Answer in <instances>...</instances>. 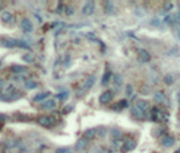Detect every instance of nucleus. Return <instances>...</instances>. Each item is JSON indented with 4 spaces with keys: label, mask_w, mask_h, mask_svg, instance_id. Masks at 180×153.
I'll return each mask as SVG.
<instances>
[{
    "label": "nucleus",
    "mask_w": 180,
    "mask_h": 153,
    "mask_svg": "<svg viewBox=\"0 0 180 153\" xmlns=\"http://www.w3.org/2000/svg\"><path fill=\"white\" fill-rule=\"evenodd\" d=\"M134 106H137L138 109H141V110H144V111H147L148 109H149V103H148L147 101H142V100L137 101L136 103H134Z\"/></svg>",
    "instance_id": "aec40b11"
},
{
    "label": "nucleus",
    "mask_w": 180,
    "mask_h": 153,
    "mask_svg": "<svg viewBox=\"0 0 180 153\" xmlns=\"http://www.w3.org/2000/svg\"><path fill=\"white\" fill-rule=\"evenodd\" d=\"M37 122L43 128H51L52 125H55L57 118L54 116L50 114H44V116H39L37 118Z\"/></svg>",
    "instance_id": "20e7f679"
},
{
    "label": "nucleus",
    "mask_w": 180,
    "mask_h": 153,
    "mask_svg": "<svg viewBox=\"0 0 180 153\" xmlns=\"http://www.w3.org/2000/svg\"><path fill=\"white\" fill-rule=\"evenodd\" d=\"M73 109H74V106H73V105H70V106H66L65 109H63V111H62V113H63V114H67V113H69V111H71Z\"/></svg>",
    "instance_id": "c756f323"
},
{
    "label": "nucleus",
    "mask_w": 180,
    "mask_h": 153,
    "mask_svg": "<svg viewBox=\"0 0 180 153\" xmlns=\"http://www.w3.org/2000/svg\"><path fill=\"white\" fill-rule=\"evenodd\" d=\"M110 76H112V71L110 70H106L105 74H103V76H102V85H106L108 82H109Z\"/></svg>",
    "instance_id": "4be33fe9"
},
{
    "label": "nucleus",
    "mask_w": 180,
    "mask_h": 153,
    "mask_svg": "<svg viewBox=\"0 0 180 153\" xmlns=\"http://www.w3.org/2000/svg\"><path fill=\"white\" fill-rule=\"evenodd\" d=\"M10 70L12 73H16V74H20V73H26L27 71V67L26 66H20V65H12L10 67Z\"/></svg>",
    "instance_id": "2eb2a0df"
},
{
    "label": "nucleus",
    "mask_w": 180,
    "mask_h": 153,
    "mask_svg": "<svg viewBox=\"0 0 180 153\" xmlns=\"http://www.w3.org/2000/svg\"><path fill=\"white\" fill-rule=\"evenodd\" d=\"M94 81H96V76H94V75L89 76V78H88L86 81H85V83H83V86H82V90H83V91H86V90H89L90 87L93 86Z\"/></svg>",
    "instance_id": "a211bd4d"
},
{
    "label": "nucleus",
    "mask_w": 180,
    "mask_h": 153,
    "mask_svg": "<svg viewBox=\"0 0 180 153\" xmlns=\"http://www.w3.org/2000/svg\"><path fill=\"white\" fill-rule=\"evenodd\" d=\"M66 13H67V15H73V13H74L73 6H67V7H66Z\"/></svg>",
    "instance_id": "cd10ccee"
},
{
    "label": "nucleus",
    "mask_w": 180,
    "mask_h": 153,
    "mask_svg": "<svg viewBox=\"0 0 180 153\" xmlns=\"http://www.w3.org/2000/svg\"><path fill=\"white\" fill-rule=\"evenodd\" d=\"M94 7H96V3H94V2H88L83 6V8H82L83 15H92L93 11H94Z\"/></svg>",
    "instance_id": "9d476101"
},
{
    "label": "nucleus",
    "mask_w": 180,
    "mask_h": 153,
    "mask_svg": "<svg viewBox=\"0 0 180 153\" xmlns=\"http://www.w3.org/2000/svg\"><path fill=\"white\" fill-rule=\"evenodd\" d=\"M136 148V141H133L132 138H127L122 144V148H121V152L122 153H128L130 151H133Z\"/></svg>",
    "instance_id": "39448f33"
},
{
    "label": "nucleus",
    "mask_w": 180,
    "mask_h": 153,
    "mask_svg": "<svg viewBox=\"0 0 180 153\" xmlns=\"http://www.w3.org/2000/svg\"><path fill=\"white\" fill-rule=\"evenodd\" d=\"M128 101L127 100H121V101H118L116 103V105L113 106V110H116V111H120V110H122V109H125V107H128Z\"/></svg>",
    "instance_id": "4468645a"
},
{
    "label": "nucleus",
    "mask_w": 180,
    "mask_h": 153,
    "mask_svg": "<svg viewBox=\"0 0 180 153\" xmlns=\"http://www.w3.org/2000/svg\"><path fill=\"white\" fill-rule=\"evenodd\" d=\"M155 100L159 102V103H160V102H164V101H165V97H164L163 91H159V93H157L156 96H155Z\"/></svg>",
    "instance_id": "b1692460"
},
{
    "label": "nucleus",
    "mask_w": 180,
    "mask_h": 153,
    "mask_svg": "<svg viewBox=\"0 0 180 153\" xmlns=\"http://www.w3.org/2000/svg\"><path fill=\"white\" fill-rule=\"evenodd\" d=\"M2 20H3V23H6V24H11V23H13V20H15V16H13L11 12L4 11L2 15Z\"/></svg>",
    "instance_id": "9b49d317"
},
{
    "label": "nucleus",
    "mask_w": 180,
    "mask_h": 153,
    "mask_svg": "<svg viewBox=\"0 0 180 153\" xmlns=\"http://www.w3.org/2000/svg\"><path fill=\"white\" fill-rule=\"evenodd\" d=\"M132 114H133L134 118H137V120H145L148 113H147V111H144V110H141V109H138L137 106H133L132 107Z\"/></svg>",
    "instance_id": "6e6552de"
},
{
    "label": "nucleus",
    "mask_w": 180,
    "mask_h": 153,
    "mask_svg": "<svg viewBox=\"0 0 180 153\" xmlns=\"http://www.w3.org/2000/svg\"><path fill=\"white\" fill-rule=\"evenodd\" d=\"M151 118L155 121V122L157 124H161V122H167L168 118H169V116L167 111H164V110H161L160 107H153V109L151 110Z\"/></svg>",
    "instance_id": "f03ea898"
},
{
    "label": "nucleus",
    "mask_w": 180,
    "mask_h": 153,
    "mask_svg": "<svg viewBox=\"0 0 180 153\" xmlns=\"http://www.w3.org/2000/svg\"><path fill=\"white\" fill-rule=\"evenodd\" d=\"M20 28L23 30L24 32L30 34V32H32V31H34V24L31 23V20L28 19V17H24V19L20 22Z\"/></svg>",
    "instance_id": "423d86ee"
},
{
    "label": "nucleus",
    "mask_w": 180,
    "mask_h": 153,
    "mask_svg": "<svg viewBox=\"0 0 180 153\" xmlns=\"http://www.w3.org/2000/svg\"><path fill=\"white\" fill-rule=\"evenodd\" d=\"M176 153H180V151H178V152H176Z\"/></svg>",
    "instance_id": "4c0bfd02"
},
{
    "label": "nucleus",
    "mask_w": 180,
    "mask_h": 153,
    "mask_svg": "<svg viewBox=\"0 0 180 153\" xmlns=\"http://www.w3.org/2000/svg\"><path fill=\"white\" fill-rule=\"evenodd\" d=\"M165 83H172V78H171V76H167V78H165Z\"/></svg>",
    "instance_id": "72a5a7b5"
},
{
    "label": "nucleus",
    "mask_w": 180,
    "mask_h": 153,
    "mask_svg": "<svg viewBox=\"0 0 180 153\" xmlns=\"http://www.w3.org/2000/svg\"><path fill=\"white\" fill-rule=\"evenodd\" d=\"M3 46L7 47V48L19 47V48H24V50H30V48H31V46L26 42V40H23V39H13V38L6 39V40L3 42Z\"/></svg>",
    "instance_id": "f257e3e1"
},
{
    "label": "nucleus",
    "mask_w": 180,
    "mask_h": 153,
    "mask_svg": "<svg viewBox=\"0 0 180 153\" xmlns=\"http://www.w3.org/2000/svg\"><path fill=\"white\" fill-rule=\"evenodd\" d=\"M22 97V94L18 91V90H15V87L12 86V85H10V86L7 87V90L4 91L3 96H0V100L2 101H15V100H19V98Z\"/></svg>",
    "instance_id": "7ed1b4c3"
},
{
    "label": "nucleus",
    "mask_w": 180,
    "mask_h": 153,
    "mask_svg": "<svg viewBox=\"0 0 180 153\" xmlns=\"http://www.w3.org/2000/svg\"><path fill=\"white\" fill-rule=\"evenodd\" d=\"M67 97H69V91H62V93H58L57 94L58 100H66Z\"/></svg>",
    "instance_id": "393cba45"
},
{
    "label": "nucleus",
    "mask_w": 180,
    "mask_h": 153,
    "mask_svg": "<svg viewBox=\"0 0 180 153\" xmlns=\"http://www.w3.org/2000/svg\"><path fill=\"white\" fill-rule=\"evenodd\" d=\"M55 153H71V151H70V148H67V146H65V148H59Z\"/></svg>",
    "instance_id": "bb28decb"
},
{
    "label": "nucleus",
    "mask_w": 180,
    "mask_h": 153,
    "mask_svg": "<svg viewBox=\"0 0 180 153\" xmlns=\"http://www.w3.org/2000/svg\"><path fill=\"white\" fill-rule=\"evenodd\" d=\"M57 106V102L54 101V100H48V101H44L42 105H40V109H43V110H51L54 109V107Z\"/></svg>",
    "instance_id": "f8f14e48"
},
{
    "label": "nucleus",
    "mask_w": 180,
    "mask_h": 153,
    "mask_svg": "<svg viewBox=\"0 0 180 153\" xmlns=\"http://www.w3.org/2000/svg\"><path fill=\"white\" fill-rule=\"evenodd\" d=\"M114 79H116V85H117V86H120V85H121V76L120 75H114Z\"/></svg>",
    "instance_id": "7c9ffc66"
},
{
    "label": "nucleus",
    "mask_w": 180,
    "mask_h": 153,
    "mask_svg": "<svg viewBox=\"0 0 180 153\" xmlns=\"http://www.w3.org/2000/svg\"><path fill=\"white\" fill-rule=\"evenodd\" d=\"M50 96H51V93H50V91L39 93V94H37V96L34 97V102H40V101H43V100H46V98H48Z\"/></svg>",
    "instance_id": "dca6fc26"
},
{
    "label": "nucleus",
    "mask_w": 180,
    "mask_h": 153,
    "mask_svg": "<svg viewBox=\"0 0 180 153\" xmlns=\"http://www.w3.org/2000/svg\"><path fill=\"white\" fill-rule=\"evenodd\" d=\"M6 121H8V116L0 113V124H4V122H6Z\"/></svg>",
    "instance_id": "c85d7f7f"
},
{
    "label": "nucleus",
    "mask_w": 180,
    "mask_h": 153,
    "mask_svg": "<svg viewBox=\"0 0 180 153\" xmlns=\"http://www.w3.org/2000/svg\"><path fill=\"white\" fill-rule=\"evenodd\" d=\"M88 144H89V140H86L85 137L79 138L78 142L75 144V149H77V151H82V149H85V148L88 146Z\"/></svg>",
    "instance_id": "ddd939ff"
},
{
    "label": "nucleus",
    "mask_w": 180,
    "mask_h": 153,
    "mask_svg": "<svg viewBox=\"0 0 180 153\" xmlns=\"http://www.w3.org/2000/svg\"><path fill=\"white\" fill-rule=\"evenodd\" d=\"M96 134H97V129L93 128V129H88L86 132L83 133V137L86 138V140H92V138L96 137Z\"/></svg>",
    "instance_id": "6ab92c4d"
},
{
    "label": "nucleus",
    "mask_w": 180,
    "mask_h": 153,
    "mask_svg": "<svg viewBox=\"0 0 180 153\" xmlns=\"http://www.w3.org/2000/svg\"><path fill=\"white\" fill-rule=\"evenodd\" d=\"M4 86V81H2V79H0V90H2V87Z\"/></svg>",
    "instance_id": "f704fd0d"
},
{
    "label": "nucleus",
    "mask_w": 180,
    "mask_h": 153,
    "mask_svg": "<svg viewBox=\"0 0 180 153\" xmlns=\"http://www.w3.org/2000/svg\"><path fill=\"white\" fill-rule=\"evenodd\" d=\"M2 8H3V7H2V3H0V11H2Z\"/></svg>",
    "instance_id": "e433bc0d"
},
{
    "label": "nucleus",
    "mask_w": 180,
    "mask_h": 153,
    "mask_svg": "<svg viewBox=\"0 0 180 153\" xmlns=\"http://www.w3.org/2000/svg\"><path fill=\"white\" fill-rule=\"evenodd\" d=\"M103 6H106V7H105V11H106L108 13L113 12V10H114V7H113V4H112L110 2H105V3H103Z\"/></svg>",
    "instance_id": "5701e85b"
},
{
    "label": "nucleus",
    "mask_w": 180,
    "mask_h": 153,
    "mask_svg": "<svg viewBox=\"0 0 180 153\" xmlns=\"http://www.w3.org/2000/svg\"><path fill=\"white\" fill-rule=\"evenodd\" d=\"M137 57H138V61L140 62H149L151 61L149 52H148L147 50H142V48H140V50L137 51Z\"/></svg>",
    "instance_id": "1a4fd4ad"
},
{
    "label": "nucleus",
    "mask_w": 180,
    "mask_h": 153,
    "mask_svg": "<svg viewBox=\"0 0 180 153\" xmlns=\"http://www.w3.org/2000/svg\"><path fill=\"white\" fill-rule=\"evenodd\" d=\"M24 86H26L27 90H32V89L38 87V82H35V81H26Z\"/></svg>",
    "instance_id": "412c9836"
},
{
    "label": "nucleus",
    "mask_w": 180,
    "mask_h": 153,
    "mask_svg": "<svg viewBox=\"0 0 180 153\" xmlns=\"http://www.w3.org/2000/svg\"><path fill=\"white\" fill-rule=\"evenodd\" d=\"M161 144H163V146H172L173 144H175V140H173V137L172 136H168V134H165L164 138H163V141H161Z\"/></svg>",
    "instance_id": "f3484780"
},
{
    "label": "nucleus",
    "mask_w": 180,
    "mask_h": 153,
    "mask_svg": "<svg viewBox=\"0 0 180 153\" xmlns=\"http://www.w3.org/2000/svg\"><path fill=\"white\" fill-rule=\"evenodd\" d=\"M113 91H110V90H108V91H103L101 96H100V102L102 103V105H106V103L112 102V100H113Z\"/></svg>",
    "instance_id": "0eeeda50"
},
{
    "label": "nucleus",
    "mask_w": 180,
    "mask_h": 153,
    "mask_svg": "<svg viewBox=\"0 0 180 153\" xmlns=\"http://www.w3.org/2000/svg\"><path fill=\"white\" fill-rule=\"evenodd\" d=\"M23 61L31 63V62H34V55H32V54H27V55H23Z\"/></svg>",
    "instance_id": "a878e982"
},
{
    "label": "nucleus",
    "mask_w": 180,
    "mask_h": 153,
    "mask_svg": "<svg viewBox=\"0 0 180 153\" xmlns=\"http://www.w3.org/2000/svg\"><path fill=\"white\" fill-rule=\"evenodd\" d=\"M57 11L58 12H62V11H63V3H59V4H58V8H57Z\"/></svg>",
    "instance_id": "2f4dec72"
},
{
    "label": "nucleus",
    "mask_w": 180,
    "mask_h": 153,
    "mask_svg": "<svg viewBox=\"0 0 180 153\" xmlns=\"http://www.w3.org/2000/svg\"><path fill=\"white\" fill-rule=\"evenodd\" d=\"M2 129H3V125H2V124H0V132H2Z\"/></svg>",
    "instance_id": "c9c22d12"
},
{
    "label": "nucleus",
    "mask_w": 180,
    "mask_h": 153,
    "mask_svg": "<svg viewBox=\"0 0 180 153\" xmlns=\"http://www.w3.org/2000/svg\"><path fill=\"white\" fill-rule=\"evenodd\" d=\"M127 94H128V96H132V86H130V85H128V86H127Z\"/></svg>",
    "instance_id": "473e14b6"
}]
</instances>
